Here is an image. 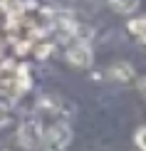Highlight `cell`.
<instances>
[{
    "instance_id": "obj_1",
    "label": "cell",
    "mask_w": 146,
    "mask_h": 151,
    "mask_svg": "<svg viewBox=\"0 0 146 151\" xmlns=\"http://www.w3.org/2000/svg\"><path fill=\"white\" fill-rule=\"evenodd\" d=\"M72 144V129L67 124H55L42 134V144L40 146L45 151H67Z\"/></svg>"
},
{
    "instance_id": "obj_2",
    "label": "cell",
    "mask_w": 146,
    "mask_h": 151,
    "mask_svg": "<svg viewBox=\"0 0 146 151\" xmlns=\"http://www.w3.org/2000/svg\"><path fill=\"white\" fill-rule=\"evenodd\" d=\"M42 127L37 119H27V122L20 124V131H17V141H20L22 149H37L42 144Z\"/></svg>"
},
{
    "instance_id": "obj_3",
    "label": "cell",
    "mask_w": 146,
    "mask_h": 151,
    "mask_svg": "<svg viewBox=\"0 0 146 151\" xmlns=\"http://www.w3.org/2000/svg\"><path fill=\"white\" fill-rule=\"evenodd\" d=\"M92 60H94L92 47L87 45L84 40H82V42H74V45L67 50V62H69L72 67H79V70H84V67H89V65H92Z\"/></svg>"
},
{
    "instance_id": "obj_4",
    "label": "cell",
    "mask_w": 146,
    "mask_h": 151,
    "mask_svg": "<svg viewBox=\"0 0 146 151\" xmlns=\"http://www.w3.org/2000/svg\"><path fill=\"white\" fill-rule=\"evenodd\" d=\"M106 74H109L111 79H117V82H129L134 77V67H131L129 62H114Z\"/></svg>"
},
{
    "instance_id": "obj_5",
    "label": "cell",
    "mask_w": 146,
    "mask_h": 151,
    "mask_svg": "<svg viewBox=\"0 0 146 151\" xmlns=\"http://www.w3.org/2000/svg\"><path fill=\"white\" fill-rule=\"evenodd\" d=\"M109 8L119 15H131L139 8V0H109Z\"/></svg>"
},
{
    "instance_id": "obj_6",
    "label": "cell",
    "mask_w": 146,
    "mask_h": 151,
    "mask_svg": "<svg viewBox=\"0 0 146 151\" xmlns=\"http://www.w3.org/2000/svg\"><path fill=\"white\" fill-rule=\"evenodd\" d=\"M126 30H129L131 35H136L139 40H146V15H141V17H134V20H129Z\"/></svg>"
},
{
    "instance_id": "obj_7",
    "label": "cell",
    "mask_w": 146,
    "mask_h": 151,
    "mask_svg": "<svg viewBox=\"0 0 146 151\" xmlns=\"http://www.w3.org/2000/svg\"><path fill=\"white\" fill-rule=\"evenodd\" d=\"M134 141H136V146L141 149V151H146V127L136 129V134H134Z\"/></svg>"
},
{
    "instance_id": "obj_8",
    "label": "cell",
    "mask_w": 146,
    "mask_h": 151,
    "mask_svg": "<svg viewBox=\"0 0 146 151\" xmlns=\"http://www.w3.org/2000/svg\"><path fill=\"white\" fill-rule=\"evenodd\" d=\"M35 52H37V57H47V52H52V45L50 42H42V45L35 47Z\"/></svg>"
},
{
    "instance_id": "obj_9",
    "label": "cell",
    "mask_w": 146,
    "mask_h": 151,
    "mask_svg": "<svg viewBox=\"0 0 146 151\" xmlns=\"http://www.w3.org/2000/svg\"><path fill=\"white\" fill-rule=\"evenodd\" d=\"M8 122H10V114H8V109H5V104H0V127H5Z\"/></svg>"
},
{
    "instance_id": "obj_10",
    "label": "cell",
    "mask_w": 146,
    "mask_h": 151,
    "mask_svg": "<svg viewBox=\"0 0 146 151\" xmlns=\"http://www.w3.org/2000/svg\"><path fill=\"white\" fill-rule=\"evenodd\" d=\"M139 92H141L144 97H146V77H141V79H139Z\"/></svg>"
}]
</instances>
